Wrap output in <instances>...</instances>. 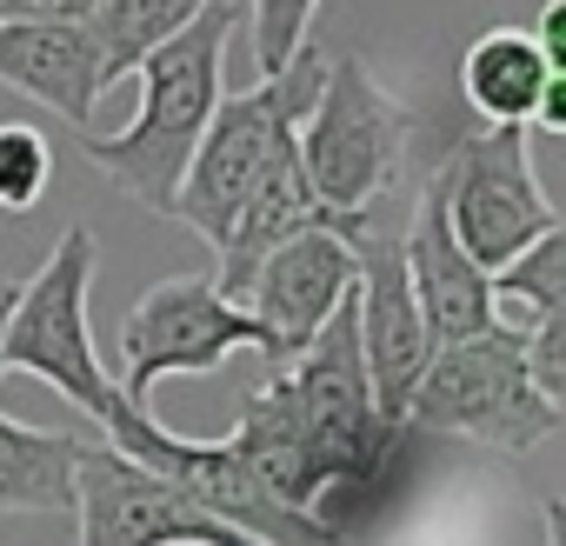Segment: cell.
Masks as SVG:
<instances>
[{
	"mask_svg": "<svg viewBox=\"0 0 566 546\" xmlns=\"http://www.w3.org/2000/svg\"><path fill=\"white\" fill-rule=\"evenodd\" d=\"M54 180V147L34 120L0 127V213H28Z\"/></svg>",
	"mask_w": 566,
	"mask_h": 546,
	"instance_id": "16",
	"label": "cell"
},
{
	"mask_svg": "<svg viewBox=\"0 0 566 546\" xmlns=\"http://www.w3.org/2000/svg\"><path fill=\"white\" fill-rule=\"evenodd\" d=\"M94 8L101 0H0V21H74Z\"/></svg>",
	"mask_w": 566,
	"mask_h": 546,
	"instance_id": "18",
	"label": "cell"
},
{
	"mask_svg": "<svg viewBox=\"0 0 566 546\" xmlns=\"http://www.w3.org/2000/svg\"><path fill=\"white\" fill-rule=\"evenodd\" d=\"M321 0H240V21L253 28V61L260 74H280L314 34Z\"/></svg>",
	"mask_w": 566,
	"mask_h": 546,
	"instance_id": "17",
	"label": "cell"
},
{
	"mask_svg": "<svg viewBox=\"0 0 566 546\" xmlns=\"http://www.w3.org/2000/svg\"><path fill=\"white\" fill-rule=\"evenodd\" d=\"M559 400L533 380L520 327H480L467 340H447L427 354L413 393H407V427L413 433H460L493 453H533L539 440L559 433Z\"/></svg>",
	"mask_w": 566,
	"mask_h": 546,
	"instance_id": "3",
	"label": "cell"
},
{
	"mask_svg": "<svg viewBox=\"0 0 566 546\" xmlns=\"http://www.w3.org/2000/svg\"><path fill=\"white\" fill-rule=\"evenodd\" d=\"M533 41L566 67V0H546V8H539V28H533Z\"/></svg>",
	"mask_w": 566,
	"mask_h": 546,
	"instance_id": "19",
	"label": "cell"
},
{
	"mask_svg": "<svg viewBox=\"0 0 566 546\" xmlns=\"http://www.w3.org/2000/svg\"><path fill=\"white\" fill-rule=\"evenodd\" d=\"M0 87L41 101L48 114H61L67 127L87 134V120L107 94L94 21L87 14H74V21H0Z\"/></svg>",
	"mask_w": 566,
	"mask_h": 546,
	"instance_id": "12",
	"label": "cell"
},
{
	"mask_svg": "<svg viewBox=\"0 0 566 546\" xmlns=\"http://www.w3.org/2000/svg\"><path fill=\"white\" fill-rule=\"evenodd\" d=\"M553 81H566V67L520 28H486L460 54V101L486 127H533Z\"/></svg>",
	"mask_w": 566,
	"mask_h": 546,
	"instance_id": "13",
	"label": "cell"
},
{
	"mask_svg": "<svg viewBox=\"0 0 566 546\" xmlns=\"http://www.w3.org/2000/svg\"><path fill=\"white\" fill-rule=\"evenodd\" d=\"M74 526H81V546H266L107 440L81 447Z\"/></svg>",
	"mask_w": 566,
	"mask_h": 546,
	"instance_id": "8",
	"label": "cell"
},
{
	"mask_svg": "<svg viewBox=\"0 0 566 546\" xmlns=\"http://www.w3.org/2000/svg\"><path fill=\"white\" fill-rule=\"evenodd\" d=\"M407 140H413V114L400 107V94H387L380 74L354 54L327 61L321 94L294 127V154L340 233H360L367 220H380V207L400 187Z\"/></svg>",
	"mask_w": 566,
	"mask_h": 546,
	"instance_id": "2",
	"label": "cell"
},
{
	"mask_svg": "<svg viewBox=\"0 0 566 546\" xmlns=\"http://www.w3.org/2000/svg\"><path fill=\"white\" fill-rule=\"evenodd\" d=\"M14 294H21V281H0V327H8V307H14ZM8 374V367H0Z\"/></svg>",
	"mask_w": 566,
	"mask_h": 546,
	"instance_id": "21",
	"label": "cell"
},
{
	"mask_svg": "<svg viewBox=\"0 0 566 546\" xmlns=\"http://www.w3.org/2000/svg\"><path fill=\"white\" fill-rule=\"evenodd\" d=\"M440 200H447V227L453 240L493 273L506 266L520 246H533L539 233L559 227L539 174H533V127H480L460 134L433 174Z\"/></svg>",
	"mask_w": 566,
	"mask_h": 546,
	"instance_id": "7",
	"label": "cell"
},
{
	"mask_svg": "<svg viewBox=\"0 0 566 546\" xmlns=\"http://www.w3.org/2000/svg\"><path fill=\"white\" fill-rule=\"evenodd\" d=\"M120 374L114 387L140 407H154V387L174 380V374H213L227 354H260L266 360V334L260 321L227 301L207 273H167V281H154L127 314H120Z\"/></svg>",
	"mask_w": 566,
	"mask_h": 546,
	"instance_id": "6",
	"label": "cell"
},
{
	"mask_svg": "<svg viewBox=\"0 0 566 546\" xmlns=\"http://www.w3.org/2000/svg\"><path fill=\"white\" fill-rule=\"evenodd\" d=\"M94 260H101V240L87 227H67L54 240L48 266L34 273V281H21V294L8 307V327H0V367L48 380L74 413H87L101 427V413L114 407V374L101 367L94 321H87Z\"/></svg>",
	"mask_w": 566,
	"mask_h": 546,
	"instance_id": "5",
	"label": "cell"
},
{
	"mask_svg": "<svg viewBox=\"0 0 566 546\" xmlns=\"http://www.w3.org/2000/svg\"><path fill=\"white\" fill-rule=\"evenodd\" d=\"M347 294H354V246H347V233L301 227L294 240H280L253 266V281L240 287V307L266 334V367H287L327 327V314Z\"/></svg>",
	"mask_w": 566,
	"mask_h": 546,
	"instance_id": "10",
	"label": "cell"
},
{
	"mask_svg": "<svg viewBox=\"0 0 566 546\" xmlns=\"http://www.w3.org/2000/svg\"><path fill=\"white\" fill-rule=\"evenodd\" d=\"M87 433L21 427L0 413V519L8 513H74V466Z\"/></svg>",
	"mask_w": 566,
	"mask_h": 546,
	"instance_id": "14",
	"label": "cell"
},
{
	"mask_svg": "<svg viewBox=\"0 0 566 546\" xmlns=\"http://www.w3.org/2000/svg\"><path fill=\"white\" fill-rule=\"evenodd\" d=\"M354 246V314H360V360H367V387L380 420H407V393L433 354L413 281H407V253L400 233L367 220L360 233H347Z\"/></svg>",
	"mask_w": 566,
	"mask_h": 546,
	"instance_id": "9",
	"label": "cell"
},
{
	"mask_svg": "<svg viewBox=\"0 0 566 546\" xmlns=\"http://www.w3.org/2000/svg\"><path fill=\"white\" fill-rule=\"evenodd\" d=\"M240 28V0H200V14L140 54V107L120 134H81L87 160L147 213H174L180 174L227 94V41Z\"/></svg>",
	"mask_w": 566,
	"mask_h": 546,
	"instance_id": "1",
	"label": "cell"
},
{
	"mask_svg": "<svg viewBox=\"0 0 566 546\" xmlns=\"http://www.w3.org/2000/svg\"><path fill=\"white\" fill-rule=\"evenodd\" d=\"M321 74H327V61H321L314 41H307L280 74H260V87L220 94V107H213V120H207V134H200V147H193V160H187V174H180V193H174V213H167V220H187V227L220 253V240H227V227H233L247 187L260 180V167L273 160L280 140H294L301 114L314 107Z\"/></svg>",
	"mask_w": 566,
	"mask_h": 546,
	"instance_id": "4",
	"label": "cell"
},
{
	"mask_svg": "<svg viewBox=\"0 0 566 546\" xmlns=\"http://www.w3.org/2000/svg\"><path fill=\"white\" fill-rule=\"evenodd\" d=\"M200 14V0H101L87 14L94 34H101V67H107V87L127 81L140 67L147 48H160L174 28H187Z\"/></svg>",
	"mask_w": 566,
	"mask_h": 546,
	"instance_id": "15",
	"label": "cell"
},
{
	"mask_svg": "<svg viewBox=\"0 0 566 546\" xmlns=\"http://www.w3.org/2000/svg\"><path fill=\"white\" fill-rule=\"evenodd\" d=\"M539 519H546V546H559V539H566V506H559V500H546V506H539Z\"/></svg>",
	"mask_w": 566,
	"mask_h": 546,
	"instance_id": "20",
	"label": "cell"
},
{
	"mask_svg": "<svg viewBox=\"0 0 566 546\" xmlns=\"http://www.w3.org/2000/svg\"><path fill=\"white\" fill-rule=\"evenodd\" d=\"M400 253H407V281H413V301H420V321H427L433 347L493 327V273L453 240L447 200H440L433 180L413 200V227H400Z\"/></svg>",
	"mask_w": 566,
	"mask_h": 546,
	"instance_id": "11",
	"label": "cell"
}]
</instances>
